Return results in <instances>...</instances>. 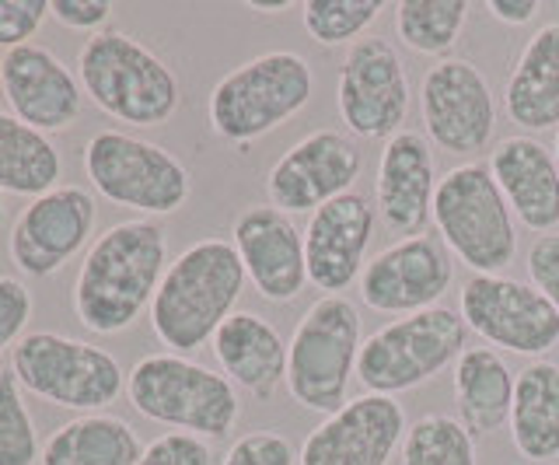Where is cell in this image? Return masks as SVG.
I'll use <instances>...</instances> for the list:
<instances>
[{"label":"cell","instance_id":"9c48e42d","mask_svg":"<svg viewBox=\"0 0 559 465\" xmlns=\"http://www.w3.org/2000/svg\"><path fill=\"white\" fill-rule=\"evenodd\" d=\"M11 371L25 392L52 406L81 409V417L112 406L127 389V371L109 350L49 330L17 339L11 350Z\"/></svg>","mask_w":559,"mask_h":465},{"label":"cell","instance_id":"277c9868","mask_svg":"<svg viewBox=\"0 0 559 465\" xmlns=\"http://www.w3.org/2000/svg\"><path fill=\"white\" fill-rule=\"evenodd\" d=\"M314 95V74L294 49H270L224 74L206 102L210 130L221 141L249 147L259 136L284 127L308 109Z\"/></svg>","mask_w":559,"mask_h":465},{"label":"cell","instance_id":"d4e9b609","mask_svg":"<svg viewBox=\"0 0 559 465\" xmlns=\"http://www.w3.org/2000/svg\"><path fill=\"white\" fill-rule=\"evenodd\" d=\"M514 371L489 347H465L454 360V395H459V420L468 434H497L511 424L514 406Z\"/></svg>","mask_w":559,"mask_h":465},{"label":"cell","instance_id":"5bb4252c","mask_svg":"<svg viewBox=\"0 0 559 465\" xmlns=\"http://www.w3.org/2000/svg\"><path fill=\"white\" fill-rule=\"evenodd\" d=\"M454 277L451 252L437 235L399 238L360 273V301L381 315H416L437 308Z\"/></svg>","mask_w":559,"mask_h":465},{"label":"cell","instance_id":"b9f144b4","mask_svg":"<svg viewBox=\"0 0 559 465\" xmlns=\"http://www.w3.org/2000/svg\"><path fill=\"white\" fill-rule=\"evenodd\" d=\"M0 224H4V196H0Z\"/></svg>","mask_w":559,"mask_h":465},{"label":"cell","instance_id":"9a60e30c","mask_svg":"<svg viewBox=\"0 0 559 465\" xmlns=\"http://www.w3.org/2000/svg\"><path fill=\"white\" fill-rule=\"evenodd\" d=\"M95 196L81 186H57L35 196L11 228V260L28 277H52L92 242Z\"/></svg>","mask_w":559,"mask_h":465},{"label":"cell","instance_id":"ac0fdd59","mask_svg":"<svg viewBox=\"0 0 559 465\" xmlns=\"http://www.w3.org/2000/svg\"><path fill=\"white\" fill-rule=\"evenodd\" d=\"M0 88L11 116L46 136L74 127L84 106V88L74 71L39 43L8 49L0 60Z\"/></svg>","mask_w":559,"mask_h":465},{"label":"cell","instance_id":"836d02e7","mask_svg":"<svg viewBox=\"0 0 559 465\" xmlns=\"http://www.w3.org/2000/svg\"><path fill=\"white\" fill-rule=\"evenodd\" d=\"M136 465H214V452L203 438L171 430V434L154 438Z\"/></svg>","mask_w":559,"mask_h":465},{"label":"cell","instance_id":"8fae6325","mask_svg":"<svg viewBox=\"0 0 559 465\" xmlns=\"http://www.w3.org/2000/svg\"><path fill=\"white\" fill-rule=\"evenodd\" d=\"M409 74L399 49L367 36L346 49L336 78V109L343 127L360 141H392L409 116Z\"/></svg>","mask_w":559,"mask_h":465},{"label":"cell","instance_id":"4316f807","mask_svg":"<svg viewBox=\"0 0 559 465\" xmlns=\"http://www.w3.org/2000/svg\"><path fill=\"white\" fill-rule=\"evenodd\" d=\"M140 448L136 430L112 413H84V417L52 430L43 444V465H136Z\"/></svg>","mask_w":559,"mask_h":465},{"label":"cell","instance_id":"5b68a950","mask_svg":"<svg viewBox=\"0 0 559 465\" xmlns=\"http://www.w3.org/2000/svg\"><path fill=\"white\" fill-rule=\"evenodd\" d=\"M433 228L448 252L476 277H500L518 255V228L493 171L465 162L444 171L433 196Z\"/></svg>","mask_w":559,"mask_h":465},{"label":"cell","instance_id":"d6a6232c","mask_svg":"<svg viewBox=\"0 0 559 465\" xmlns=\"http://www.w3.org/2000/svg\"><path fill=\"white\" fill-rule=\"evenodd\" d=\"M224 465H297L294 444L276 430H252L231 444Z\"/></svg>","mask_w":559,"mask_h":465},{"label":"cell","instance_id":"ffe728a7","mask_svg":"<svg viewBox=\"0 0 559 465\" xmlns=\"http://www.w3.org/2000/svg\"><path fill=\"white\" fill-rule=\"evenodd\" d=\"M374 235V206L364 193L329 200L308 217L305 228V263L308 281L325 295H343L349 284L360 281L367 266V246Z\"/></svg>","mask_w":559,"mask_h":465},{"label":"cell","instance_id":"4fadbf2b","mask_svg":"<svg viewBox=\"0 0 559 465\" xmlns=\"http://www.w3.org/2000/svg\"><path fill=\"white\" fill-rule=\"evenodd\" d=\"M459 315L493 347L546 360L559 347V312L532 284L514 277H472L462 284Z\"/></svg>","mask_w":559,"mask_h":465},{"label":"cell","instance_id":"f35d334b","mask_svg":"<svg viewBox=\"0 0 559 465\" xmlns=\"http://www.w3.org/2000/svg\"><path fill=\"white\" fill-rule=\"evenodd\" d=\"M486 11L503 25H528L538 14V4L535 0H489Z\"/></svg>","mask_w":559,"mask_h":465},{"label":"cell","instance_id":"ab89813d","mask_svg":"<svg viewBox=\"0 0 559 465\" xmlns=\"http://www.w3.org/2000/svg\"><path fill=\"white\" fill-rule=\"evenodd\" d=\"M249 8L259 11V14H280V11H287L290 4H287V0H273V4H266V0H262V4H259V0H252Z\"/></svg>","mask_w":559,"mask_h":465},{"label":"cell","instance_id":"8d00e7d4","mask_svg":"<svg viewBox=\"0 0 559 465\" xmlns=\"http://www.w3.org/2000/svg\"><path fill=\"white\" fill-rule=\"evenodd\" d=\"M532 287L559 312V235H538L528 249Z\"/></svg>","mask_w":559,"mask_h":465},{"label":"cell","instance_id":"484cf974","mask_svg":"<svg viewBox=\"0 0 559 465\" xmlns=\"http://www.w3.org/2000/svg\"><path fill=\"white\" fill-rule=\"evenodd\" d=\"M511 438L521 458L552 462L559 458V365L532 360L514 378Z\"/></svg>","mask_w":559,"mask_h":465},{"label":"cell","instance_id":"f1b7e54d","mask_svg":"<svg viewBox=\"0 0 559 465\" xmlns=\"http://www.w3.org/2000/svg\"><path fill=\"white\" fill-rule=\"evenodd\" d=\"M468 22L465 0H402L395 4L399 43L419 57H448Z\"/></svg>","mask_w":559,"mask_h":465},{"label":"cell","instance_id":"7bdbcfd3","mask_svg":"<svg viewBox=\"0 0 559 465\" xmlns=\"http://www.w3.org/2000/svg\"><path fill=\"white\" fill-rule=\"evenodd\" d=\"M556 465H559V462H556Z\"/></svg>","mask_w":559,"mask_h":465},{"label":"cell","instance_id":"74e56055","mask_svg":"<svg viewBox=\"0 0 559 465\" xmlns=\"http://www.w3.org/2000/svg\"><path fill=\"white\" fill-rule=\"evenodd\" d=\"M49 14L57 19L63 28H74V32H102V25L109 22L112 4L105 0H52Z\"/></svg>","mask_w":559,"mask_h":465},{"label":"cell","instance_id":"d590c367","mask_svg":"<svg viewBox=\"0 0 559 465\" xmlns=\"http://www.w3.org/2000/svg\"><path fill=\"white\" fill-rule=\"evenodd\" d=\"M32 319V295L17 277H0V354L14 350Z\"/></svg>","mask_w":559,"mask_h":465},{"label":"cell","instance_id":"2e32d148","mask_svg":"<svg viewBox=\"0 0 559 465\" xmlns=\"http://www.w3.org/2000/svg\"><path fill=\"white\" fill-rule=\"evenodd\" d=\"M360 165L354 136L340 130H314L270 168V203L284 214H314L329 200L354 189Z\"/></svg>","mask_w":559,"mask_h":465},{"label":"cell","instance_id":"4dcf8cb0","mask_svg":"<svg viewBox=\"0 0 559 465\" xmlns=\"http://www.w3.org/2000/svg\"><path fill=\"white\" fill-rule=\"evenodd\" d=\"M381 0H305L301 22L319 46H354L378 22Z\"/></svg>","mask_w":559,"mask_h":465},{"label":"cell","instance_id":"30bf717a","mask_svg":"<svg viewBox=\"0 0 559 465\" xmlns=\"http://www.w3.org/2000/svg\"><path fill=\"white\" fill-rule=\"evenodd\" d=\"M84 176L95 193L144 217L182 211L192 182L186 165L162 144L122 130H98L84 147Z\"/></svg>","mask_w":559,"mask_h":465},{"label":"cell","instance_id":"7c38bea8","mask_svg":"<svg viewBox=\"0 0 559 465\" xmlns=\"http://www.w3.org/2000/svg\"><path fill=\"white\" fill-rule=\"evenodd\" d=\"M427 141L454 158H476L497 133V98L486 74L465 57H444L419 81Z\"/></svg>","mask_w":559,"mask_h":465},{"label":"cell","instance_id":"d6986e66","mask_svg":"<svg viewBox=\"0 0 559 465\" xmlns=\"http://www.w3.org/2000/svg\"><path fill=\"white\" fill-rule=\"evenodd\" d=\"M231 246L238 249L245 273L266 301L287 305L305 290V235L297 231L290 214L276 211L273 203L245 206L235 217Z\"/></svg>","mask_w":559,"mask_h":465},{"label":"cell","instance_id":"6da1fadb","mask_svg":"<svg viewBox=\"0 0 559 465\" xmlns=\"http://www.w3.org/2000/svg\"><path fill=\"white\" fill-rule=\"evenodd\" d=\"M168 270L165 228L151 217L119 220L84 252L74 312L84 330L116 336L147 312Z\"/></svg>","mask_w":559,"mask_h":465},{"label":"cell","instance_id":"7a4b0ae2","mask_svg":"<svg viewBox=\"0 0 559 465\" xmlns=\"http://www.w3.org/2000/svg\"><path fill=\"white\" fill-rule=\"evenodd\" d=\"M249 273L227 238H200L168 263L151 301L154 336L168 354H197L235 315Z\"/></svg>","mask_w":559,"mask_h":465},{"label":"cell","instance_id":"603a6c76","mask_svg":"<svg viewBox=\"0 0 559 465\" xmlns=\"http://www.w3.org/2000/svg\"><path fill=\"white\" fill-rule=\"evenodd\" d=\"M214 357L231 385L259 403L276 400L287 385V343L276 325L255 312H235L214 336Z\"/></svg>","mask_w":559,"mask_h":465},{"label":"cell","instance_id":"3957f363","mask_svg":"<svg viewBox=\"0 0 559 465\" xmlns=\"http://www.w3.org/2000/svg\"><path fill=\"white\" fill-rule=\"evenodd\" d=\"M78 81L105 116L130 127H165L182 102L171 67L119 28H102L84 39Z\"/></svg>","mask_w":559,"mask_h":465},{"label":"cell","instance_id":"60d3db41","mask_svg":"<svg viewBox=\"0 0 559 465\" xmlns=\"http://www.w3.org/2000/svg\"><path fill=\"white\" fill-rule=\"evenodd\" d=\"M552 154H556V162H559V130H556V141H552Z\"/></svg>","mask_w":559,"mask_h":465},{"label":"cell","instance_id":"f546056e","mask_svg":"<svg viewBox=\"0 0 559 465\" xmlns=\"http://www.w3.org/2000/svg\"><path fill=\"white\" fill-rule=\"evenodd\" d=\"M402 465H479L476 441L459 417L427 413L402 438Z\"/></svg>","mask_w":559,"mask_h":465},{"label":"cell","instance_id":"83f0119b","mask_svg":"<svg viewBox=\"0 0 559 465\" xmlns=\"http://www.w3.org/2000/svg\"><path fill=\"white\" fill-rule=\"evenodd\" d=\"M60 151L46 133L0 112V193L43 196L60 186Z\"/></svg>","mask_w":559,"mask_h":465},{"label":"cell","instance_id":"7402d4cb","mask_svg":"<svg viewBox=\"0 0 559 465\" xmlns=\"http://www.w3.org/2000/svg\"><path fill=\"white\" fill-rule=\"evenodd\" d=\"M489 171L511 214L535 235H552L559 224V162L535 136H503L489 151Z\"/></svg>","mask_w":559,"mask_h":465},{"label":"cell","instance_id":"52a82bcc","mask_svg":"<svg viewBox=\"0 0 559 465\" xmlns=\"http://www.w3.org/2000/svg\"><path fill=\"white\" fill-rule=\"evenodd\" d=\"M360 347V312L354 301L346 295H322L311 301L287 343L290 400L325 417L343 409Z\"/></svg>","mask_w":559,"mask_h":465},{"label":"cell","instance_id":"e575fe53","mask_svg":"<svg viewBox=\"0 0 559 465\" xmlns=\"http://www.w3.org/2000/svg\"><path fill=\"white\" fill-rule=\"evenodd\" d=\"M49 14V0H0V46L17 49L39 32Z\"/></svg>","mask_w":559,"mask_h":465},{"label":"cell","instance_id":"1f68e13d","mask_svg":"<svg viewBox=\"0 0 559 465\" xmlns=\"http://www.w3.org/2000/svg\"><path fill=\"white\" fill-rule=\"evenodd\" d=\"M39 455V434L25 406V389L14 371H0V465H35Z\"/></svg>","mask_w":559,"mask_h":465},{"label":"cell","instance_id":"8992f818","mask_svg":"<svg viewBox=\"0 0 559 465\" xmlns=\"http://www.w3.org/2000/svg\"><path fill=\"white\" fill-rule=\"evenodd\" d=\"M127 395L140 417L197 438H224L241 413L235 385L182 354L140 357L127 374Z\"/></svg>","mask_w":559,"mask_h":465},{"label":"cell","instance_id":"e0dca14e","mask_svg":"<svg viewBox=\"0 0 559 465\" xmlns=\"http://www.w3.org/2000/svg\"><path fill=\"white\" fill-rule=\"evenodd\" d=\"M406 409L392 395H357L325 417L301 444L297 465H389L406 438Z\"/></svg>","mask_w":559,"mask_h":465},{"label":"cell","instance_id":"cb8c5ba5","mask_svg":"<svg viewBox=\"0 0 559 465\" xmlns=\"http://www.w3.org/2000/svg\"><path fill=\"white\" fill-rule=\"evenodd\" d=\"M503 109L514 127L528 133L559 130V22L542 25L524 43L507 78Z\"/></svg>","mask_w":559,"mask_h":465},{"label":"cell","instance_id":"ba28073f","mask_svg":"<svg viewBox=\"0 0 559 465\" xmlns=\"http://www.w3.org/2000/svg\"><path fill=\"white\" fill-rule=\"evenodd\" d=\"M465 333L468 325L462 315L444 305L381 325L360 347V385L374 395L419 389L465 354Z\"/></svg>","mask_w":559,"mask_h":465},{"label":"cell","instance_id":"44dd1931","mask_svg":"<svg viewBox=\"0 0 559 465\" xmlns=\"http://www.w3.org/2000/svg\"><path fill=\"white\" fill-rule=\"evenodd\" d=\"M437 162L430 141L416 130H402L384 141L374 182V206L384 228L399 238H413L427 228L437 196Z\"/></svg>","mask_w":559,"mask_h":465}]
</instances>
